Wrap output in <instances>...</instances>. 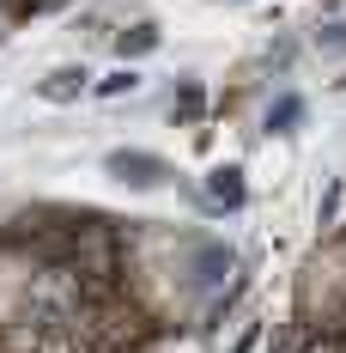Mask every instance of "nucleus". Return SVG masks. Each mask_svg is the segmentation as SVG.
<instances>
[{
    "label": "nucleus",
    "mask_w": 346,
    "mask_h": 353,
    "mask_svg": "<svg viewBox=\"0 0 346 353\" xmlns=\"http://www.w3.org/2000/svg\"><path fill=\"white\" fill-rule=\"evenodd\" d=\"M340 85H346V79H340Z\"/></svg>",
    "instance_id": "obj_11"
},
{
    "label": "nucleus",
    "mask_w": 346,
    "mask_h": 353,
    "mask_svg": "<svg viewBox=\"0 0 346 353\" xmlns=\"http://www.w3.org/2000/svg\"><path fill=\"white\" fill-rule=\"evenodd\" d=\"M298 353H346V335H340V329H328V335H310Z\"/></svg>",
    "instance_id": "obj_7"
},
{
    "label": "nucleus",
    "mask_w": 346,
    "mask_h": 353,
    "mask_svg": "<svg viewBox=\"0 0 346 353\" xmlns=\"http://www.w3.org/2000/svg\"><path fill=\"white\" fill-rule=\"evenodd\" d=\"M104 165H109V176L128 183V189H158V183L171 176V165H164L158 152H140V146H116Z\"/></svg>",
    "instance_id": "obj_1"
},
{
    "label": "nucleus",
    "mask_w": 346,
    "mask_h": 353,
    "mask_svg": "<svg viewBox=\"0 0 346 353\" xmlns=\"http://www.w3.org/2000/svg\"><path fill=\"white\" fill-rule=\"evenodd\" d=\"M116 49H122V61H128V55H152V49H158V25H134V31H122Z\"/></svg>",
    "instance_id": "obj_4"
},
{
    "label": "nucleus",
    "mask_w": 346,
    "mask_h": 353,
    "mask_svg": "<svg viewBox=\"0 0 346 353\" xmlns=\"http://www.w3.org/2000/svg\"><path fill=\"white\" fill-rule=\"evenodd\" d=\"M134 85H140L134 68H116L109 79H98V98H122V92H134Z\"/></svg>",
    "instance_id": "obj_5"
},
{
    "label": "nucleus",
    "mask_w": 346,
    "mask_h": 353,
    "mask_svg": "<svg viewBox=\"0 0 346 353\" xmlns=\"http://www.w3.org/2000/svg\"><path fill=\"white\" fill-rule=\"evenodd\" d=\"M207 195H213V201H225V208H243V171H237V165H219L213 183H207Z\"/></svg>",
    "instance_id": "obj_3"
},
{
    "label": "nucleus",
    "mask_w": 346,
    "mask_h": 353,
    "mask_svg": "<svg viewBox=\"0 0 346 353\" xmlns=\"http://www.w3.org/2000/svg\"><path fill=\"white\" fill-rule=\"evenodd\" d=\"M322 49H346V25H334V31H322Z\"/></svg>",
    "instance_id": "obj_8"
},
{
    "label": "nucleus",
    "mask_w": 346,
    "mask_h": 353,
    "mask_svg": "<svg viewBox=\"0 0 346 353\" xmlns=\"http://www.w3.org/2000/svg\"><path fill=\"white\" fill-rule=\"evenodd\" d=\"M85 85H91V73H85V68H55L49 79H36V98H49V104H73Z\"/></svg>",
    "instance_id": "obj_2"
},
{
    "label": "nucleus",
    "mask_w": 346,
    "mask_h": 353,
    "mask_svg": "<svg viewBox=\"0 0 346 353\" xmlns=\"http://www.w3.org/2000/svg\"><path fill=\"white\" fill-rule=\"evenodd\" d=\"M231 353H255V329H249V335H243V341H237Z\"/></svg>",
    "instance_id": "obj_10"
},
{
    "label": "nucleus",
    "mask_w": 346,
    "mask_h": 353,
    "mask_svg": "<svg viewBox=\"0 0 346 353\" xmlns=\"http://www.w3.org/2000/svg\"><path fill=\"white\" fill-rule=\"evenodd\" d=\"M6 6H12V12H19V19H25V12H36V6H43V0H6Z\"/></svg>",
    "instance_id": "obj_9"
},
{
    "label": "nucleus",
    "mask_w": 346,
    "mask_h": 353,
    "mask_svg": "<svg viewBox=\"0 0 346 353\" xmlns=\"http://www.w3.org/2000/svg\"><path fill=\"white\" fill-rule=\"evenodd\" d=\"M298 116H304V104H298V98H279V104L268 110V128H274V134H285V128H292Z\"/></svg>",
    "instance_id": "obj_6"
}]
</instances>
